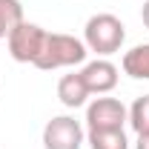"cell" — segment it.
<instances>
[{
	"label": "cell",
	"instance_id": "cell-3",
	"mask_svg": "<svg viewBox=\"0 0 149 149\" xmlns=\"http://www.w3.org/2000/svg\"><path fill=\"white\" fill-rule=\"evenodd\" d=\"M6 40H9V55L15 57L17 63H35L37 55H40V49H43L46 32L37 23H26L23 20Z\"/></svg>",
	"mask_w": 149,
	"mask_h": 149
},
{
	"label": "cell",
	"instance_id": "cell-13",
	"mask_svg": "<svg viewBox=\"0 0 149 149\" xmlns=\"http://www.w3.org/2000/svg\"><path fill=\"white\" fill-rule=\"evenodd\" d=\"M141 20H143V26L149 29V0L143 3V9H141Z\"/></svg>",
	"mask_w": 149,
	"mask_h": 149
},
{
	"label": "cell",
	"instance_id": "cell-4",
	"mask_svg": "<svg viewBox=\"0 0 149 149\" xmlns=\"http://www.w3.org/2000/svg\"><path fill=\"white\" fill-rule=\"evenodd\" d=\"M43 146L46 149H80L83 146V126L69 115H57L43 126Z\"/></svg>",
	"mask_w": 149,
	"mask_h": 149
},
{
	"label": "cell",
	"instance_id": "cell-9",
	"mask_svg": "<svg viewBox=\"0 0 149 149\" xmlns=\"http://www.w3.org/2000/svg\"><path fill=\"white\" fill-rule=\"evenodd\" d=\"M86 141L92 149H129L123 129H89Z\"/></svg>",
	"mask_w": 149,
	"mask_h": 149
},
{
	"label": "cell",
	"instance_id": "cell-11",
	"mask_svg": "<svg viewBox=\"0 0 149 149\" xmlns=\"http://www.w3.org/2000/svg\"><path fill=\"white\" fill-rule=\"evenodd\" d=\"M129 123L138 135H149V95L138 97L129 109Z\"/></svg>",
	"mask_w": 149,
	"mask_h": 149
},
{
	"label": "cell",
	"instance_id": "cell-6",
	"mask_svg": "<svg viewBox=\"0 0 149 149\" xmlns=\"http://www.w3.org/2000/svg\"><path fill=\"white\" fill-rule=\"evenodd\" d=\"M80 77H83V83H86L89 92L103 95V92H112L118 86V66L109 63V60H92V63L83 66Z\"/></svg>",
	"mask_w": 149,
	"mask_h": 149
},
{
	"label": "cell",
	"instance_id": "cell-8",
	"mask_svg": "<svg viewBox=\"0 0 149 149\" xmlns=\"http://www.w3.org/2000/svg\"><path fill=\"white\" fill-rule=\"evenodd\" d=\"M123 72L135 80H149V43L132 46L123 55Z\"/></svg>",
	"mask_w": 149,
	"mask_h": 149
},
{
	"label": "cell",
	"instance_id": "cell-10",
	"mask_svg": "<svg viewBox=\"0 0 149 149\" xmlns=\"http://www.w3.org/2000/svg\"><path fill=\"white\" fill-rule=\"evenodd\" d=\"M23 23L20 0H0V37H9Z\"/></svg>",
	"mask_w": 149,
	"mask_h": 149
},
{
	"label": "cell",
	"instance_id": "cell-5",
	"mask_svg": "<svg viewBox=\"0 0 149 149\" xmlns=\"http://www.w3.org/2000/svg\"><path fill=\"white\" fill-rule=\"evenodd\" d=\"M126 120H129V112L118 97H97L86 109L89 129H123Z\"/></svg>",
	"mask_w": 149,
	"mask_h": 149
},
{
	"label": "cell",
	"instance_id": "cell-2",
	"mask_svg": "<svg viewBox=\"0 0 149 149\" xmlns=\"http://www.w3.org/2000/svg\"><path fill=\"white\" fill-rule=\"evenodd\" d=\"M126 40V26L120 20L103 12V15H95L86 20V29H83V43L89 52L97 55H115L120 49V43Z\"/></svg>",
	"mask_w": 149,
	"mask_h": 149
},
{
	"label": "cell",
	"instance_id": "cell-12",
	"mask_svg": "<svg viewBox=\"0 0 149 149\" xmlns=\"http://www.w3.org/2000/svg\"><path fill=\"white\" fill-rule=\"evenodd\" d=\"M135 149H149V135H138V143Z\"/></svg>",
	"mask_w": 149,
	"mask_h": 149
},
{
	"label": "cell",
	"instance_id": "cell-1",
	"mask_svg": "<svg viewBox=\"0 0 149 149\" xmlns=\"http://www.w3.org/2000/svg\"><path fill=\"white\" fill-rule=\"evenodd\" d=\"M89 55L86 43L77 40L72 35H57V32H46V40H43V49L37 55L35 66L43 69V72H52V69H60V66H74V63H83Z\"/></svg>",
	"mask_w": 149,
	"mask_h": 149
},
{
	"label": "cell",
	"instance_id": "cell-7",
	"mask_svg": "<svg viewBox=\"0 0 149 149\" xmlns=\"http://www.w3.org/2000/svg\"><path fill=\"white\" fill-rule=\"evenodd\" d=\"M89 95H92V92L86 89V83H83L80 72L63 74V77H60V83H57V97H60V103H63V106H69V109L83 106Z\"/></svg>",
	"mask_w": 149,
	"mask_h": 149
}]
</instances>
